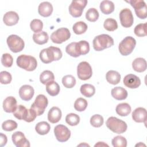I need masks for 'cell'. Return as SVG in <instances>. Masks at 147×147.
<instances>
[{
  "label": "cell",
  "mask_w": 147,
  "mask_h": 147,
  "mask_svg": "<svg viewBox=\"0 0 147 147\" xmlns=\"http://www.w3.org/2000/svg\"><path fill=\"white\" fill-rule=\"evenodd\" d=\"M62 52L59 48L51 46L43 49L40 52V59L45 64H48L53 61H57L62 57Z\"/></svg>",
  "instance_id": "1"
},
{
  "label": "cell",
  "mask_w": 147,
  "mask_h": 147,
  "mask_svg": "<svg viewBox=\"0 0 147 147\" xmlns=\"http://www.w3.org/2000/svg\"><path fill=\"white\" fill-rule=\"evenodd\" d=\"M93 48L96 51H101L114 45L113 38L107 34H102L96 36L92 41Z\"/></svg>",
  "instance_id": "2"
},
{
  "label": "cell",
  "mask_w": 147,
  "mask_h": 147,
  "mask_svg": "<svg viewBox=\"0 0 147 147\" xmlns=\"http://www.w3.org/2000/svg\"><path fill=\"white\" fill-rule=\"evenodd\" d=\"M16 63L20 68L28 71H34L37 66V62L36 58L30 55H20L17 58Z\"/></svg>",
  "instance_id": "3"
},
{
  "label": "cell",
  "mask_w": 147,
  "mask_h": 147,
  "mask_svg": "<svg viewBox=\"0 0 147 147\" xmlns=\"http://www.w3.org/2000/svg\"><path fill=\"white\" fill-rule=\"evenodd\" d=\"M106 125L109 129L117 134L125 132L127 128V125L125 122L115 117H109L106 121Z\"/></svg>",
  "instance_id": "4"
},
{
  "label": "cell",
  "mask_w": 147,
  "mask_h": 147,
  "mask_svg": "<svg viewBox=\"0 0 147 147\" xmlns=\"http://www.w3.org/2000/svg\"><path fill=\"white\" fill-rule=\"evenodd\" d=\"M136 45V41L135 38L131 36H127L119 44L118 49L122 55L127 56L133 52Z\"/></svg>",
  "instance_id": "5"
},
{
  "label": "cell",
  "mask_w": 147,
  "mask_h": 147,
  "mask_svg": "<svg viewBox=\"0 0 147 147\" xmlns=\"http://www.w3.org/2000/svg\"><path fill=\"white\" fill-rule=\"evenodd\" d=\"M6 41L9 49L14 53L20 52L24 48L25 43L23 39L17 35H10L7 38Z\"/></svg>",
  "instance_id": "6"
},
{
  "label": "cell",
  "mask_w": 147,
  "mask_h": 147,
  "mask_svg": "<svg viewBox=\"0 0 147 147\" xmlns=\"http://www.w3.org/2000/svg\"><path fill=\"white\" fill-rule=\"evenodd\" d=\"M48 104V100L47 98L44 95L39 94L36 98L30 108L35 111L37 116H40L44 113Z\"/></svg>",
  "instance_id": "7"
},
{
  "label": "cell",
  "mask_w": 147,
  "mask_h": 147,
  "mask_svg": "<svg viewBox=\"0 0 147 147\" xmlns=\"http://www.w3.org/2000/svg\"><path fill=\"white\" fill-rule=\"evenodd\" d=\"M71 37V33L66 28H60L53 32L51 35V40L53 43L61 44L68 40Z\"/></svg>",
  "instance_id": "8"
},
{
  "label": "cell",
  "mask_w": 147,
  "mask_h": 147,
  "mask_svg": "<svg viewBox=\"0 0 147 147\" xmlns=\"http://www.w3.org/2000/svg\"><path fill=\"white\" fill-rule=\"evenodd\" d=\"M87 2V0L72 1L69 6V14L75 18L80 17Z\"/></svg>",
  "instance_id": "9"
},
{
  "label": "cell",
  "mask_w": 147,
  "mask_h": 147,
  "mask_svg": "<svg viewBox=\"0 0 147 147\" xmlns=\"http://www.w3.org/2000/svg\"><path fill=\"white\" fill-rule=\"evenodd\" d=\"M77 75L79 79L86 80L91 78L92 75V68L87 61L80 62L77 67Z\"/></svg>",
  "instance_id": "10"
},
{
  "label": "cell",
  "mask_w": 147,
  "mask_h": 147,
  "mask_svg": "<svg viewBox=\"0 0 147 147\" xmlns=\"http://www.w3.org/2000/svg\"><path fill=\"white\" fill-rule=\"evenodd\" d=\"M134 9L136 16L140 19H145L147 17V7L145 2L141 0H131L127 1Z\"/></svg>",
  "instance_id": "11"
},
{
  "label": "cell",
  "mask_w": 147,
  "mask_h": 147,
  "mask_svg": "<svg viewBox=\"0 0 147 147\" xmlns=\"http://www.w3.org/2000/svg\"><path fill=\"white\" fill-rule=\"evenodd\" d=\"M54 134L56 140L64 142L67 141L71 136V131L65 126L63 125H58L54 128Z\"/></svg>",
  "instance_id": "12"
},
{
  "label": "cell",
  "mask_w": 147,
  "mask_h": 147,
  "mask_svg": "<svg viewBox=\"0 0 147 147\" xmlns=\"http://www.w3.org/2000/svg\"><path fill=\"white\" fill-rule=\"evenodd\" d=\"M119 20L121 25L124 28H129L132 26L134 18L131 11L125 8L122 9L119 13Z\"/></svg>",
  "instance_id": "13"
},
{
  "label": "cell",
  "mask_w": 147,
  "mask_h": 147,
  "mask_svg": "<svg viewBox=\"0 0 147 147\" xmlns=\"http://www.w3.org/2000/svg\"><path fill=\"white\" fill-rule=\"evenodd\" d=\"M12 141L17 147H29L30 142L21 131H16L11 136Z\"/></svg>",
  "instance_id": "14"
},
{
  "label": "cell",
  "mask_w": 147,
  "mask_h": 147,
  "mask_svg": "<svg viewBox=\"0 0 147 147\" xmlns=\"http://www.w3.org/2000/svg\"><path fill=\"white\" fill-rule=\"evenodd\" d=\"M123 84L129 88H137L141 84V80L134 74H128L123 78Z\"/></svg>",
  "instance_id": "15"
},
{
  "label": "cell",
  "mask_w": 147,
  "mask_h": 147,
  "mask_svg": "<svg viewBox=\"0 0 147 147\" xmlns=\"http://www.w3.org/2000/svg\"><path fill=\"white\" fill-rule=\"evenodd\" d=\"M34 94V88L30 85H23L19 90V95L20 98L25 101H29L32 99Z\"/></svg>",
  "instance_id": "16"
},
{
  "label": "cell",
  "mask_w": 147,
  "mask_h": 147,
  "mask_svg": "<svg viewBox=\"0 0 147 147\" xmlns=\"http://www.w3.org/2000/svg\"><path fill=\"white\" fill-rule=\"evenodd\" d=\"M17 107V100L13 96H7L3 102V109L6 113H14Z\"/></svg>",
  "instance_id": "17"
},
{
  "label": "cell",
  "mask_w": 147,
  "mask_h": 147,
  "mask_svg": "<svg viewBox=\"0 0 147 147\" xmlns=\"http://www.w3.org/2000/svg\"><path fill=\"white\" fill-rule=\"evenodd\" d=\"M146 117V110L144 107L136 108L132 113V118L136 122H144L145 123Z\"/></svg>",
  "instance_id": "18"
},
{
  "label": "cell",
  "mask_w": 147,
  "mask_h": 147,
  "mask_svg": "<svg viewBox=\"0 0 147 147\" xmlns=\"http://www.w3.org/2000/svg\"><path fill=\"white\" fill-rule=\"evenodd\" d=\"M19 20L18 14L14 11L6 12L3 17V21L7 26H13L17 24Z\"/></svg>",
  "instance_id": "19"
},
{
  "label": "cell",
  "mask_w": 147,
  "mask_h": 147,
  "mask_svg": "<svg viewBox=\"0 0 147 147\" xmlns=\"http://www.w3.org/2000/svg\"><path fill=\"white\" fill-rule=\"evenodd\" d=\"M62 113L61 110L57 107H52L48 111V120L52 123H57L61 118Z\"/></svg>",
  "instance_id": "20"
},
{
  "label": "cell",
  "mask_w": 147,
  "mask_h": 147,
  "mask_svg": "<svg viewBox=\"0 0 147 147\" xmlns=\"http://www.w3.org/2000/svg\"><path fill=\"white\" fill-rule=\"evenodd\" d=\"M53 11L52 5L49 2H41L38 7V14L44 17H48L50 16Z\"/></svg>",
  "instance_id": "21"
},
{
  "label": "cell",
  "mask_w": 147,
  "mask_h": 147,
  "mask_svg": "<svg viewBox=\"0 0 147 147\" xmlns=\"http://www.w3.org/2000/svg\"><path fill=\"white\" fill-rule=\"evenodd\" d=\"M75 50L78 56L80 55H85L90 51L89 43L85 40H81L76 42Z\"/></svg>",
  "instance_id": "22"
},
{
  "label": "cell",
  "mask_w": 147,
  "mask_h": 147,
  "mask_svg": "<svg viewBox=\"0 0 147 147\" xmlns=\"http://www.w3.org/2000/svg\"><path fill=\"white\" fill-rule=\"evenodd\" d=\"M112 96L118 100L125 99L127 97V91L123 87H115L111 90Z\"/></svg>",
  "instance_id": "23"
},
{
  "label": "cell",
  "mask_w": 147,
  "mask_h": 147,
  "mask_svg": "<svg viewBox=\"0 0 147 147\" xmlns=\"http://www.w3.org/2000/svg\"><path fill=\"white\" fill-rule=\"evenodd\" d=\"M132 67L136 72H144L146 69V61L144 58H136L132 62Z\"/></svg>",
  "instance_id": "24"
},
{
  "label": "cell",
  "mask_w": 147,
  "mask_h": 147,
  "mask_svg": "<svg viewBox=\"0 0 147 147\" xmlns=\"http://www.w3.org/2000/svg\"><path fill=\"white\" fill-rule=\"evenodd\" d=\"M106 79L108 83L113 85H115L120 82L121 75L117 71L110 70L106 73Z\"/></svg>",
  "instance_id": "25"
},
{
  "label": "cell",
  "mask_w": 147,
  "mask_h": 147,
  "mask_svg": "<svg viewBox=\"0 0 147 147\" xmlns=\"http://www.w3.org/2000/svg\"><path fill=\"white\" fill-rule=\"evenodd\" d=\"M29 113V109H27L24 106L20 105L17 106L16 111L13 113V115L19 120H24L26 121Z\"/></svg>",
  "instance_id": "26"
},
{
  "label": "cell",
  "mask_w": 147,
  "mask_h": 147,
  "mask_svg": "<svg viewBox=\"0 0 147 147\" xmlns=\"http://www.w3.org/2000/svg\"><path fill=\"white\" fill-rule=\"evenodd\" d=\"M49 36L47 32L41 31L33 34V40L35 43L38 45H42L47 43L48 41Z\"/></svg>",
  "instance_id": "27"
},
{
  "label": "cell",
  "mask_w": 147,
  "mask_h": 147,
  "mask_svg": "<svg viewBox=\"0 0 147 147\" xmlns=\"http://www.w3.org/2000/svg\"><path fill=\"white\" fill-rule=\"evenodd\" d=\"M115 111L117 114L122 117L128 115L131 112V107L127 103H121L118 104L116 108Z\"/></svg>",
  "instance_id": "28"
},
{
  "label": "cell",
  "mask_w": 147,
  "mask_h": 147,
  "mask_svg": "<svg viewBox=\"0 0 147 147\" xmlns=\"http://www.w3.org/2000/svg\"><path fill=\"white\" fill-rule=\"evenodd\" d=\"M100 10L105 14H109L114 10V4L112 1L105 0L100 4Z\"/></svg>",
  "instance_id": "29"
},
{
  "label": "cell",
  "mask_w": 147,
  "mask_h": 147,
  "mask_svg": "<svg viewBox=\"0 0 147 147\" xmlns=\"http://www.w3.org/2000/svg\"><path fill=\"white\" fill-rule=\"evenodd\" d=\"M80 91L83 96L87 98H90L95 94V88L91 84H84L81 86Z\"/></svg>",
  "instance_id": "30"
},
{
  "label": "cell",
  "mask_w": 147,
  "mask_h": 147,
  "mask_svg": "<svg viewBox=\"0 0 147 147\" xmlns=\"http://www.w3.org/2000/svg\"><path fill=\"white\" fill-rule=\"evenodd\" d=\"M45 88L48 94L52 96L57 95L60 90L59 84L54 80L47 83Z\"/></svg>",
  "instance_id": "31"
},
{
  "label": "cell",
  "mask_w": 147,
  "mask_h": 147,
  "mask_svg": "<svg viewBox=\"0 0 147 147\" xmlns=\"http://www.w3.org/2000/svg\"><path fill=\"white\" fill-rule=\"evenodd\" d=\"M51 126L50 125L45 122L41 121L37 123L35 126L36 131L40 135H45L50 131Z\"/></svg>",
  "instance_id": "32"
},
{
  "label": "cell",
  "mask_w": 147,
  "mask_h": 147,
  "mask_svg": "<svg viewBox=\"0 0 147 147\" xmlns=\"http://www.w3.org/2000/svg\"><path fill=\"white\" fill-rule=\"evenodd\" d=\"M55 79V76L53 72L49 70L44 71L40 75V82L43 84H47V83L53 81Z\"/></svg>",
  "instance_id": "33"
},
{
  "label": "cell",
  "mask_w": 147,
  "mask_h": 147,
  "mask_svg": "<svg viewBox=\"0 0 147 147\" xmlns=\"http://www.w3.org/2000/svg\"><path fill=\"white\" fill-rule=\"evenodd\" d=\"M87 25L83 21H78L73 25L72 29L74 32L76 34H82L87 30Z\"/></svg>",
  "instance_id": "34"
},
{
  "label": "cell",
  "mask_w": 147,
  "mask_h": 147,
  "mask_svg": "<svg viewBox=\"0 0 147 147\" xmlns=\"http://www.w3.org/2000/svg\"><path fill=\"white\" fill-rule=\"evenodd\" d=\"M104 28L109 32H113L118 28V24L115 20L109 18L105 20L103 24Z\"/></svg>",
  "instance_id": "35"
},
{
  "label": "cell",
  "mask_w": 147,
  "mask_h": 147,
  "mask_svg": "<svg viewBox=\"0 0 147 147\" xmlns=\"http://www.w3.org/2000/svg\"><path fill=\"white\" fill-rule=\"evenodd\" d=\"M62 83L65 88H71L75 86L76 79L72 75H67L62 78Z\"/></svg>",
  "instance_id": "36"
},
{
  "label": "cell",
  "mask_w": 147,
  "mask_h": 147,
  "mask_svg": "<svg viewBox=\"0 0 147 147\" xmlns=\"http://www.w3.org/2000/svg\"><path fill=\"white\" fill-rule=\"evenodd\" d=\"M65 122L70 126H76L80 122V117L76 114L69 113L65 117Z\"/></svg>",
  "instance_id": "37"
},
{
  "label": "cell",
  "mask_w": 147,
  "mask_h": 147,
  "mask_svg": "<svg viewBox=\"0 0 147 147\" xmlns=\"http://www.w3.org/2000/svg\"><path fill=\"white\" fill-rule=\"evenodd\" d=\"M87 105V101L85 99L79 98L74 103V108L78 111H83L86 109Z\"/></svg>",
  "instance_id": "38"
},
{
  "label": "cell",
  "mask_w": 147,
  "mask_h": 147,
  "mask_svg": "<svg viewBox=\"0 0 147 147\" xmlns=\"http://www.w3.org/2000/svg\"><path fill=\"white\" fill-rule=\"evenodd\" d=\"M111 143L114 147H126L127 146L126 139L121 136H117L114 137Z\"/></svg>",
  "instance_id": "39"
},
{
  "label": "cell",
  "mask_w": 147,
  "mask_h": 147,
  "mask_svg": "<svg viewBox=\"0 0 147 147\" xmlns=\"http://www.w3.org/2000/svg\"><path fill=\"white\" fill-rule=\"evenodd\" d=\"M99 13L95 8H90L86 13V18L90 22H95L99 18Z\"/></svg>",
  "instance_id": "40"
},
{
  "label": "cell",
  "mask_w": 147,
  "mask_h": 147,
  "mask_svg": "<svg viewBox=\"0 0 147 147\" xmlns=\"http://www.w3.org/2000/svg\"><path fill=\"white\" fill-rule=\"evenodd\" d=\"M30 27L34 33H37L41 32L43 28V23L40 20L34 19L30 22Z\"/></svg>",
  "instance_id": "41"
},
{
  "label": "cell",
  "mask_w": 147,
  "mask_h": 147,
  "mask_svg": "<svg viewBox=\"0 0 147 147\" xmlns=\"http://www.w3.org/2000/svg\"><path fill=\"white\" fill-rule=\"evenodd\" d=\"M134 34L138 37H144L147 34L146 23L140 24L136 26L134 29Z\"/></svg>",
  "instance_id": "42"
},
{
  "label": "cell",
  "mask_w": 147,
  "mask_h": 147,
  "mask_svg": "<svg viewBox=\"0 0 147 147\" xmlns=\"http://www.w3.org/2000/svg\"><path fill=\"white\" fill-rule=\"evenodd\" d=\"M90 124L95 127H99L103 124L104 122L103 118L99 114L93 115L90 118Z\"/></svg>",
  "instance_id": "43"
},
{
  "label": "cell",
  "mask_w": 147,
  "mask_h": 147,
  "mask_svg": "<svg viewBox=\"0 0 147 147\" xmlns=\"http://www.w3.org/2000/svg\"><path fill=\"white\" fill-rule=\"evenodd\" d=\"M18 125L17 122L13 120H6L2 124V128L6 131H11L17 129Z\"/></svg>",
  "instance_id": "44"
},
{
  "label": "cell",
  "mask_w": 147,
  "mask_h": 147,
  "mask_svg": "<svg viewBox=\"0 0 147 147\" xmlns=\"http://www.w3.org/2000/svg\"><path fill=\"white\" fill-rule=\"evenodd\" d=\"M2 64L5 67H11L13 63V59L9 53H3L1 57Z\"/></svg>",
  "instance_id": "45"
},
{
  "label": "cell",
  "mask_w": 147,
  "mask_h": 147,
  "mask_svg": "<svg viewBox=\"0 0 147 147\" xmlns=\"http://www.w3.org/2000/svg\"><path fill=\"white\" fill-rule=\"evenodd\" d=\"M12 80V76L11 74L5 71H1L0 73V82L1 84H9Z\"/></svg>",
  "instance_id": "46"
},
{
  "label": "cell",
  "mask_w": 147,
  "mask_h": 147,
  "mask_svg": "<svg viewBox=\"0 0 147 147\" xmlns=\"http://www.w3.org/2000/svg\"><path fill=\"white\" fill-rule=\"evenodd\" d=\"M76 42H72L70 44H69L65 48V51L66 52L70 55L72 57H79L78 55L76 53V50H75V45H76Z\"/></svg>",
  "instance_id": "47"
},
{
  "label": "cell",
  "mask_w": 147,
  "mask_h": 147,
  "mask_svg": "<svg viewBox=\"0 0 147 147\" xmlns=\"http://www.w3.org/2000/svg\"><path fill=\"white\" fill-rule=\"evenodd\" d=\"M0 136H1V146H3L6 144L7 141V138L6 136L3 134L2 133H1Z\"/></svg>",
  "instance_id": "48"
},
{
  "label": "cell",
  "mask_w": 147,
  "mask_h": 147,
  "mask_svg": "<svg viewBox=\"0 0 147 147\" xmlns=\"http://www.w3.org/2000/svg\"><path fill=\"white\" fill-rule=\"evenodd\" d=\"M109 146L108 145H107L106 144H105L103 142H98L97 144H96L94 146Z\"/></svg>",
  "instance_id": "49"
},
{
  "label": "cell",
  "mask_w": 147,
  "mask_h": 147,
  "mask_svg": "<svg viewBox=\"0 0 147 147\" xmlns=\"http://www.w3.org/2000/svg\"><path fill=\"white\" fill-rule=\"evenodd\" d=\"M142 145H144V146H145V145H144V144H142V142H140L139 144H137V145H136V146H142Z\"/></svg>",
  "instance_id": "50"
}]
</instances>
